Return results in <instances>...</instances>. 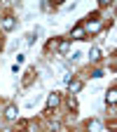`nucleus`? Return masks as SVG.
<instances>
[{"label": "nucleus", "instance_id": "nucleus-5", "mask_svg": "<svg viewBox=\"0 0 117 132\" xmlns=\"http://www.w3.org/2000/svg\"><path fill=\"white\" fill-rule=\"evenodd\" d=\"M5 118H7V120H14V118H16V106H7Z\"/></svg>", "mask_w": 117, "mask_h": 132}, {"label": "nucleus", "instance_id": "nucleus-3", "mask_svg": "<svg viewBox=\"0 0 117 132\" xmlns=\"http://www.w3.org/2000/svg\"><path fill=\"white\" fill-rule=\"evenodd\" d=\"M68 87H70V94H77V92L82 90V80H70Z\"/></svg>", "mask_w": 117, "mask_h": 132}, {"label": "nucleus", "instance_id": "nucleus-9", "mask_svg": "<svg viewBox=\"0 0 117 132\" xmlns=\"http://www.w3.org/2000/svg\"><path fill=\"white\" fill-rule=\"evenodd\" d=\"M68 47H70L68 43H59V50H61V54H66V52H68Z\"/></svg>", "mask_w": 117, "mask_h": 132}, {"label": "nucleus", "instance_id": "nucleus-10", "mask_svg": "<svg viewBox=\"0 0 117 132\" xmlns=\"http://www.w3.org/2000/svg\"><path fill=\"white\" fill-rule=\"evenodd\" d=\"M68 106H70V109H73V111H75V109H77V102H75V99H73V97H70V102H68Z\"/></svg>", "mask_w": 117, "mask_h": 132}, {"label": "nucleus", "instance_id": "nucleus-2", "mask_svg": "<svg viewBox=\"0 0 117 132\" xmlns=\"http://www.w3.org/2000/svg\"><path fill=\"white\" fill-rule=\"evenodd\" d=\"M16 26V19H14V16H5V19H3V28L5 31H12Z\"/></svg>", "mask_w": 117, "mask_h": 132}, {"label": "nucleus", "instance_id": "nucleus-6", "mask_svg": "<svg viewBox=\"0 0 117 132\" xmlns=\"http://www.w3.org/2000/svg\"><path fill=\"white\" fill-rule=\"evenodd\" d=\"M105 99H108V104H115V99H117V90H115V87H110V90H108V94H105Z\"/></svg>", "mask_w": 117, "mask_h": 132}, {"label": "nucleus", "instance_id": "nucleus-8", "mask_svg": "<svg viewBox=\"0 0 117 132\" xmlns=\"http://www.w3.org/2000/svg\"><path fill=\"white\" fill-rule=\"evenodd\" d=\"M89 59H91V61H98V59H101V50H98V47H94L91 52H89Z\"/></svg>", "mask_w": 117, "mask_h": 132}, {"label": "nucleus", "instance_id": "nucleus-11", "mask_svg": "<svg viewBox=\"0 0 117 132\" xmlns=\"http://www.w3.org/2000/svg\"><path fill=\"white\" fill-rule=\"evenodd\" d=\"M3 132H14V130H9V127H7V130H3Z\"/></svg>", "mask_w": 117, "mask_h": 132}, {"label": "nucleus", "instance_id": "nucleus-4", "mask_svg": "<svg viewBox=\"0 0 117 132\" xmlns=\"http://www.w3.org/2000/svg\"><path fill=\"white\" fill-rule=\"evenodd\" d=\"M87 130H89V132H101V120H96V118L89 120V123H87Z\"/></svg>", "mask_w": 117, "mask_h": 132}, {"label": "nucleus", "instance_id": "nucleus-1", "mask_svg": "<svg viewBox=\"0 0 117 132\" xmlns=\"http://www.w3.org/2000/svg\"><path fill=\"white\" fill-rule=\"evenodd\" d=\"M59 102H61V94H59V92H52V94H49V99H47V111L56 109V106H59Z\"/></svg>", "mask_w": 117, "mask_h": 132}, {"label": "nucleus", "instance_id": "nucleus-7", "mask_svg": "<svg viewBox=\"0 0 117 132\" xmlns=\"http://www.w3.org/2000/svg\"><path fill=\"white\" fill-rule=\"evenodd\" d=\"M82 36H84V28H82V26L73 28V38H75V40H82Z\"/></svg>", "mask_w": 117, "mask_h": 132}]
</instances>
